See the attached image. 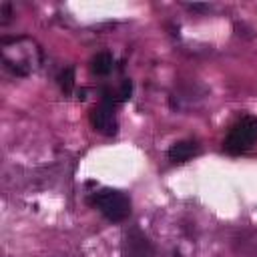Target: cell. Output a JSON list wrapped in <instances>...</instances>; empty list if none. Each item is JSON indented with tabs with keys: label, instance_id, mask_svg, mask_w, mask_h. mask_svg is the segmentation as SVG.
Listing matches in <instances>:
<instances>
[{
	"label": "cell",
	"instance_id": "6da1fadb",
	"mask_svg": "<svg viewBox=\"0 0 257 257\" xmlns=\"http://www.w3.org/2000/svg\"><path fill=\"white\" fill-rule=\"evenodd\" d=\"M92 205L112 223H120L131 215V199L118 189H102L94 193Z\"/></svg>",
	"mask_w": 257,
	"mask_h": 257
},
{
	"label": "cell",
	"instance_id": "7a4b0ae2",
	"mask_svg": "<svg viewBox=\"0 0 257 257\" xmlns=\"http://www.w3.org/2000/svg\"><path fill=\"white\" fill-rule=\"evenodd\" d=\"M255 143H257V116L247 114L231 126L223 143V149L229 155H241V153H247Z\"/></svg>",
	"mask_w": 257,
	"mask_h": 257
},
{
	"label": "cell",
	"instance_id": "3957f363",
	"mask_svg": "<svg viewBox=\"0 0 257 257\" xmlns=\"http://www.w3.org/2000/svg\"><path fill=\"white\" fill-rule=\"evenodd\" d=\"M90 124L96 133L104 135V137H112L118 131V122L114 116V102L108 100H100L96 106H92L90 110Z\"/></svg>",
	"mask_w": 257,
	"mask_h": 257
},
{
	"label": "cell",
	"instance_id": "277c9868",
	"mask_svg": "<svg viewBox=\"0 0 257 257\" xmlns=\"http://www.w3.org/2000/svg\"><path fill=\"white\" fill-rule=\"evenodd\" d=\"M153 255H155L153 245L139 227H133L131 231L124 233L122 257H153Z\"/></svg>",
	"mask_w": 257,
	"mask_h": 257
},
{
	"label": "cell",
	"instance_id": "5b68a950",
	"mask_svg": "<svg viewBox=\"0 0 257 257\" xmlns=\"http://www.w3.org/2000/svg\"><path fill=\"white\" fill-rule=\"evenodd\" d=\"M199 145L195 141H177L169 147L167 151V157L173 161V163H187L189 159H193L195 155H199Z\"/></svg>",
	"mask_w": 257,
	"mask_h": 257
},
{
	"label": "cell",
	"instance_id": "8992f818",
	"mask_svg": "<svg viewBox=\"0 0 257 257\" xmlns=\"http://www.w3.org/2000/svg\"><path fill=\"white\" fill-rule=\"evenodd\" d=\"M112 64H114V60H112L110 52H98L90 60V70L94 74H98V76H106L112 70Z\"/></svg>",
	"mask_w": 257,
	"mask_h": 257
},
{
	"label": "cell",
	"instance_id": "52a82bcc",
	"mask_svg": "<svg viewBox=\"0 0 257 257\" xmlns=\"http://www.w3.org/2000/svg\"><path fill=\"white\" fill-rule=\"evenodd\" d=\"M58 86L64 94H70L72 88H74V68L72 66H66L60 74H58Z\"/></svg>",
	"mask_w": 257,
	"mask_h": 257
},
{
	"label": "cell",
	"instance_id": "ba28073f",
	"mask_svg": "<svg viewBox=\"0 0 257 257\" xmlns=\"http://www.w3.org/2000/svg\"><path fill=\"white\" fill-rule=\"evenodd\" d=\"M131 94H133V82H131L128 78H124L122 84H120V88H118V92H116V102H124V100H128Z\"/></svg>",
	"mask_w": 257,
	"mask_h": 257
},
{
	"label": "cell",
	"instance_id": "9c48e42d",
	"mask_svg": "<svg viewBox=\"0 0 257 257\" xmlns=\"http://www.w3.org/2000/svg\"><path fill=\"white\" fill-rule=\"evenodd\" d=\"M189 8L191 10H205L207 6H203V4H189Z\"/></svg>",
	"mask_w": 257,
	"mask_h": 257
},
{
	"label": "cell",
	"instance_id": "30bf717a",
	"mask_svg": "<svg viewBox=\"0 0 257 257\" xmlns=\"http://www.w3.org/2000/svg\"><path fill=\"white\" fill-rule=\"evenodd\" d=\"M78 100H84V90H78Z\"/></svg>",
	"mask_w": 257,
	"mask_h": 257
}]
</instances>
